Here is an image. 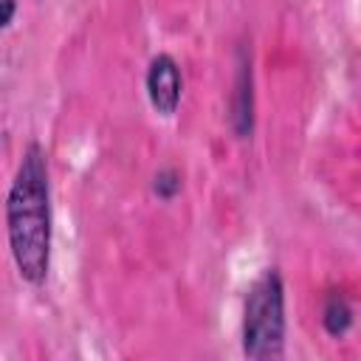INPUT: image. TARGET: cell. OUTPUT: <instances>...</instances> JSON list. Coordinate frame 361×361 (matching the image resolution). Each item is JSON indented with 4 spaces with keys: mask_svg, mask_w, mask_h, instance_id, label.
I'll return each instance as SVG.
<instances>
[{
    "mask_svg": "<svg viewBox=\"0 0 361 361\" xmlns=\"http://www.w3.org/2000/svg\"><path fill=\"white\" fill-rule=\"evenodd\" d=\"M0 3H3V31H8L17 17V0H0Z\"/></svg>",
    "mask_w": 361,
    "mask_h": 361,
    "instance_id": "7",
    "label": "cell"
},
{
    "mask_svg": "<svg viewBox=\"0 0 361 361\" xmlns=\"http://www.w3.org/2000/svg\"><path fill=\"white\" fill-rule=\"evenodd\" d=\"M355 324V310L350 299L338 290H330L322 302V327L330 338H344Z\"/></svg>",
    "mask_w": 361,
    "mask_h": 361,
    "instance_id": "5",
    "label": "cell"
},
{
    "mask_svg": "<svg viewBox=\"0 0 361 361\" xmlns=\"http://www.w3.org/2000/svg\"><path fill=\"white\" fill-rule=\"evenodd\" d=\"M144 87H147V99L158 116H164V118L175 116L180 107V96H183V73H180L178 59L172 54H155L147 65Z\"/></svg>",
    "mask_w": 361,
    "mask_h": 361,
    "instance_id": "3",
    "label": "cell"
},
{
    "mask_svg": "<svg viewBox=\"0 0 361 361\" xmlns=\"http://www.w3.org/2000/svg\"><path fill=\"white\" fill-rule=\"evenodd\" d=\"M149 189H152V195H155L158 200L172 203V200L180 195V189H183V175H180V169H175V166L158 169V172L152 175Z\"/></svg>",
    "mask_w": 361,
    "mask_h": 361,
    "instance_id": "6",
    "label": "cell"
},
{
    "mask_svg": "<svg viewBox=\"0 0 361 361\" xmlns=\"http://www.w3.org/2000/svg\"><path fill=\"white\" fill-rule=\"evenodd\" d=\"M228 124L237 138H251L254 133V68L251 51L245 45L237 48V71L228 96Z\"/></svg>",
    "mask_w": 361,
    "mask_h": 361,
    "instance_id": "4",
    "label": "cell"
},
{
    "mask_svg": "<svg viewBox=\"0 0 361 361\" xmlns=\"http://www.w3.org/2000/svg\"><path fill=\"white\" fill-rule=\"evenodd\" d=\"M285 279L276 265H268L257 274L243 299V355L251 361H276L285 355Z\"/></svg>",
    "mask_w": 361,
    "mask_h": 361,
    "instance_id": "2",
    "label": "cell"
},
{
    "mask_svg": "<svg viewBox=\"0 0 361 361\" xmlns=\"http://www.w3.org/2000/svg\"><path fill=\"white\" fill-rule=\"evenodd\" d=\"M6 237L20 279L31 288H42L51 271L54 214L48 155L37 141L23 149L6 195Z\"/></svg>",
    "mask_w": 361,
    "mask_h": 361,
    "instance_id": "1",
    "label": "cell"
}]
</instances>
